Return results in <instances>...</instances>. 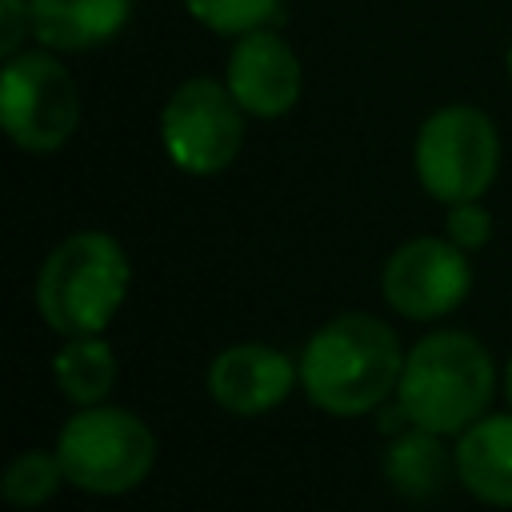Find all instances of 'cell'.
Listing matches in <instances>:
<instances>
[{
    "mask_svg": "<svg viewBox=\"0 0 512 512\" xmlns=\"http://www.w3.org/2000/svg\"><path fill=\"white\" fill-rule=\"evenodd\" d=\"M296 368L304 396L320 412L364 416L396 396L404 348L384 320L368 312H344L312 332Z\"/></svg>",
    "mask_w": 512,
    "mask_h": 512,
    "instance_id": "6da1fadb",
    "label": "cell"
},
{
    "mask_svg": "<svg viewBox=\"0 0 512 512\" xmlns=\"http://www.w3.org/2000/svg\"><path fill=\"white\" fill-rule=\"evenodd\" d=\"M496 392V368L488 348L460 328H436L404 352L396 404L412 428L436 436H460L472 428Z\"/></svg>",
    "mask_w": 512,
    "mask_h": 512,
    "instance_id": "7a4b0ae2",
    "label": "cell"
},
{
    "mask_svg": "<svg viewBox=\"0 0 512 512\" xmlns=\"http://www.w3.org/2000/svg\"><path fill=\"white\" fill-rule=\"evenodd\" d=\"M128 280L132 264L116 236L72 232L48 252L36 276V308L60 336H100L120 312Z\"/></svg>",
    "mask_w": 512,
    "mask_h": 512,
    "instance_id": "3957f363",
    "label": "cell"
},
{
    "mask_svg": "<svg viewBox=\"0 0 512 512\" xmlns=\"http://www.w3.org/2000/svg\"><path fill=\"white\" fill-rule=\"evenodd\" d=\"M56 456L72 488L92 496H120L148 480L156 464V436L128 408L88 404L64 420Z\"/></svg>",
    "mask_w": 512,
    "mask_h": 512,
    "instance_id": "277c9868",
    "label": "cell"
},
{
    "mask_svg": "<svg viewBox=\"0 0 512 512\" xmlns=\"http://www.w3.org/2000/svg\"><path fill=\"white\" fill-rule=\"evenodd\" d=\"M412 164L420 188L432 200H480L500 168V132L476 104H444L420 124Z\"/></svg>",
    "mask_w": 512,
    "mask_h": 512,
    "instance_id": "5b68a950",
    "label": "cell"
},
{
    "mask_svg": "<svg viewBox=\"0 0 512 512\" xmlns=\"http://www.w3.org/2000/svg\"><path fill=\"white\" fill-rule=\"evenodd\" d=\"M0 124L24 152H56L80 124V92L52 48H20L0 68Z\"/></svg>",
    "mask_w": 512,
    "mask_h": 512,
    "instance_id": "8992f818",
    "label": "cell"
},
{
    "mask_svg": "<svg viewBox=\"0 0 512 512\" xmlns=\"http://www.w3.org/2000/svg\"><path fill=\"white\" fill-rule=\"evenodd\" d=\"M244 108L216 76H192L172 88L160 108V144L188 176L224 172L244 144Z\"/></svg>",
    "mask_w": 512,
    "mask_h": 512,
    "instance_id": "52a82bcc",
    "label": "cell"
},
{
    "mask_svg": "<svg viewBox=\"0 0 512 512\" xmlns=\"http://www.w3.org/2000/svg\"><path fill=\"white\" fill-rule=\"evenodd\" d=\"M380 292L408 320H440L472 292V260L448 236H416L388 256Z\"/></svg>",
    "mask_w": 512,
    "mask_h": 512,
    "instance_id": "ba28073f",
    "label": "cell"
},
{
    "mask_svg": "<svg viewBox=\"0 0 512 512\" xmlns=\"http://www.w3.org/2000/svg\"><path fill=\"white\" fill-rule=\"evenodd\" d=\"M224 84L248 116L280 120L300 100L304 68L292 44L276 28H256V32L236 36L228 64H224Z\"/></svg>",
    "mask_w": 512,
    "mask_h": 512,
    "instance_id": "9c48e42d",
    "label": "cell"
},
{
    "mask_svg": "<svg viewBox=\"0 0 512 512\" xmlns=\"http://www.w3.org/2000/svg\"><path fill=\"white\" fill-rule=\"evenodd\" d=\"M300 368L272 344H232L208 364V396L232 416H264L288 400Z\"/></svg>",
    "mask_w": 512,
    "mask_h": 512,
    "instance_id": "30bf717a",
    "label": "cell"
},
{
    "mask_svg": "<svg viewBox=\"0 0 512 512\" xmlns=\"http://www.w3.org/2000/svg\"><path fill=\"white\" fill-rule=\"evenodd\" d=\"M128 16L132 0H32V36L60 56L88 52L120 36Z\"/></svg>",
    "mask_w": 512,
    "mask_h": 512,
    "instance_id": "8fae6325",
    "label": "cell"
},
{
    "mask_svg": "<svg viewBox=\"0 0 512 512\" xmlns=\"http://www.w3.org/2000/svg\"><path fill=\"white\" fill-rule=\"evenodd\" d=\"M456 480L484 504L512 508V412L480 416L456 440Z\"/></svg>",
    "mask_w": 512,
    "mask_h": 512,
    "instance_id": "7c38bea8",
    "label": "cell"
},
{
    "mask_svg": "<svg viewBox=\"0 0 512 512\" xmlns=\"http://www.w3.org/2000/svg\"><path fill=\"white\" fill-rule=\"evenodd\" d=\"M384 476L400 496L432 500L448 476H456V452L444 448V436L408 424V432H400L384 452Z\"/></svg>",
    "mask_w": 512,
    "mask_h": 512,
    "instance_id": "4fadbf2b",
    "label": "cell"
},
{
    "mask_svg": "<svg viewBox=\"0 0 512 512\" xmlns=\"http://www.w3.org/2000/svg\"><path fill=\"white\" fill-rule=\"evenodd\" d=\"M56 388L76 404H100L116 384V356L104 336H68V344L52 360Z\"/></svg>",
    "mask_w": 512,
    "mask_h": 512,
    "instance_id": "5bb4252c",
    "label": "cell"
},
{
    "mask_svg": "<svg viewBox=\"0 0 512 512\" xmlns=\"http://www.w3.org/2000/svg\"><path fill=\"white\" fill-rule=\"evenodd\" d=\"M196 24L216 36H244L256 28H276L284 20V0H180Z\"/></svg>",
    "mask_w": 512,
    "mask_h": 512,
    "instance_id": "9a60e30c",
    "label": "cell"
},
{
    "mask_svg": "<svg viewBox=\"0 0 512 512\" xmlns=\"http://www.w3.org/2000/svg\"><path fill=\"white\" fill-rule=\"evenodd\" d=\"M64 480H68V476H64L60 456L32 448V452H20V456L8 464L0 488H4V500H8V504H16V508H40V504H48V500L60 492Z\"/></svg>",
    "mask_w": 512,
    "mask_h": 512,
    "instance_id": "2e32d148",
    "label": "cell"
},
{
    "mask_svg": "<svg viewBox=\"0 0 512 512\" xmlns=\"http://www.w3.org/2000/svg\"><path fill=\"white\" fill-rule=\"evenodd\" d=\"M444 236L452 244H460L464 252H476L488 244L492 236V216L480 200H460V204H448V220H444Z\"/></svg>",
    "mask_w": 512,
    "mask_h": 512,
    "instance_id": "e0dca14e",
    "label": "cell"
},
{
    "mask_svg": "<svg viewBox=\"0 0 512 512\" xmlns=\"http://www.w3.org/2000/svg\"><path fill=\"white\" fill-rule=\"evenodd\" d=\"M32 36V0H0V56H12Z\"/></svg>",
    "mask_w": 512,
    "mask_h": 512,
    "instance_id": "ac0fdd59",
    "label": "cell"
},
{
    "mask_svg": "<svg viewBox=\"0 0 512 512\" xmlns=\"http://www.w3.org/2000/svg\"><path fill=\"white\" fill-rule=\"evenodd\" d=\"M504 396H508V404H512V360H508V368H504Z\"/></svg>",
    "mask_w": 512,
    "mask_h": 512,
    "instance_id": "d6986e66",
    "label": "cell"
},
{
    "mask_svg": "<svg viewBox=\"0 0 512 512\" xmlns=\"http://www.w3.org/2000/svg\"><path fill=\"white\" fill-rule=\"evenodd\" d=\"M504 68H508V80H512V44H508V56H504Z\"/></svg>",
    "mask_w": 512,
    "mask_h": 512,
    "instance_id": "ffe728a7",
    "label": "cell"
}]
</instances>
